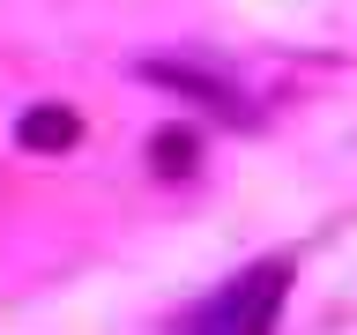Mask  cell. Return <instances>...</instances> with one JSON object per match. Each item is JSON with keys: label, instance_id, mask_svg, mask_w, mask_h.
Instances as JSON below:
<instances>
[{"label": "cell", "instance_id": "cell-1", "mask_svg": "<svg viewBox=\"0 0 357 335\" xmlns=\"http://www.w3.org/2000/svg\"><path fill=\"white\" fill-rule=\"evenodd\" d=\"M283 261H261V268H245L231 290H216L208 306L194 313V328L186 335H268L275 328V313H283Z\"/></svg>", "mask_w": 357, "mask_h": 335}, {"label": "cell", "instance_id": "cell-3", "mask_svg": "<svg viewBox=\"0 0 357 335\" xmlns=\"http://www.w3.org/2000/svg\"><path fill=\"white\" fill-rule=\"evenodd\" d=\"M149 82H164V89H186V97H201V105H216V112H238V97L223 82H208L201 67H172V60H149Z\"/></svg>", "mask_w": 357, "mask_h": 335}, {"label": "cell", "instance_id": "cell-2", "mask_svg": "<svg viewBox=\"0 0 357 335\" xmlns=\"http://www.w3.org/2000/svg\"><path fill=\"white\" fill-rule=\"evenodd\" d=\"M15 142H22L30 156H60V149L82 142V119H75L67 105H30V112L15 119Z\"/></svg>", "mask_w": 357, "mask_h": 335}, {"label": "cell", "instance_id": "cell-4", "mask_svg": "<svg viewBox=\"0 0 357 335\" xmlns=\"http://www.w3.org/2000/svg\"><path fill=\"white\" fill-rule=\"evenodd\" d=\"M194 156H201L194 127H156V134H149V164H156V172H164V179L194 172Z\"/></svg>", "mask_w": 357, "mask_h": 335}]
</instances>
